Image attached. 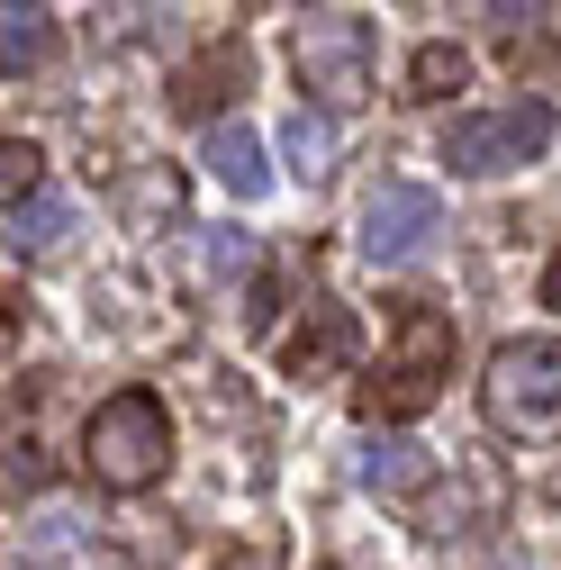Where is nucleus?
<instances>
[{
	"mask_svg": "<svg viewBox=\"0 0 561 570\" xmlns=\"http://www.w3.org/2000/svg\"><path fill=\"white\" fill-rule=\"evenodd\" d=\"M227 82L245 91V55H236V46H218V55H208V63H190V73H181V91H173V100H181V109H208V100H227Z\"/></svg>",
	"mask_w": 561,
	"mask_h": 570,
	"instance_id": "nucleus-14",
	"label": "nucleus"
},
{
	"mask_svg": "<svg viewBox=\"0 0 561 570\" xmlns=\"http://www.w3.org/2000/svg\"><path fill=\"white\" fill-rule=\"evenodd\" d=\"M435 190L426 181H381L372 199H363V254L372 263H416L426 254V236H435Z\"/></svg>",
	"mask_w": 561,
	"mask_h": 570,
	"instance_id": "nucleus-6",
	"label": "nucleus"
},
{
	"mask_svg": "<svg viewBox=\"0 0 561 570\" xmlns=\"http://www.w3.org/2000/svg\"><path fill=\"white\" fill-rule=\"evenodd\" d=\"M291 63H299V91L317 109L372 100V19H308L299 46H291Z\"/></svg>",
	"mask_w": 561,
	"mask_h": 570,
	"instance_id": "nucleus-5",
	"label": "nucleus"
},
{
	"mask_svg": "<svg viewBox=\"0 0 561 570\" xmlns=\"http://www.w3.org/2000/svg\"><path fill=\"white\" fill-rule=\"evenodd\" d=\"M37 181H46V155L37 146H0V190H10V208L37 199Z\"/></svg>",
	"mask_w": 561,
	"mask_h": 570,
	"instance_id": "nucleus-15",
	"label": "nucleus"
},
{
	"mask_svg": "<svg viewBox=\"0 0 561 570\" xmlns=\"http://www.w3.org/2000/svg\"><path fill=\"white\" fill-rule=\"evenodd\" d=\"M63 236H73V208H63V199H19L10 208V245L19 254H55Z\"/></svg>",
	"mask_w": 561,
	"mask_h": 570,
	"instance_id": "nucleus-12",
	"label": "nucleus"
},
{
	"mask_svg": "<svg viewBox=\"0 0 561 570\" xmlns=\"http://www.w3.org/2000/svg\"><path fill=\"white\" fill-rule=\"evenodd\" d=\"M46 55H55V19L37 10V0H10V10H0V63H10V82L37 73Z\"/></svg>",
	"mask_w": 561,
	"mask_h": 570,
	"instance_id": "nucleus-9",
	"label": "nucleus"
},
{
	"mask_svg": "<svg viewBox=\"0 0 561 570\" xmlns=\"http://www.w3.org/2000/svg\"><path fill=\"white\" fill-rule=\"evenodd\" d=\"M10 489H46V462H37V453H28V444H19V453H10Z\"/></svg>",
	"mask_w": 561,
	"mask_h": 570,
	"instance_id": "nucleus-17",
	"label": "nucleus"
},
{
	"mask_svg": "<svg viewBox=\"0 0 561 570\" xmlns=\"http://www.w3.org/2000/svg\"><path fill=\"white\" fill-rule=\"evenodd\" d=\"M82 462H91V480L118 489V498L155 489V480L173 471V416H164V399H155V390H118V399H100L91 425H82Z\"/></svg>",
	"mask_w": 561,
	"mask_h": 570,
	"instance_id": "nucleus-1",
	"label": "nucleus"
},
{
	"mask_svg": "<svg viewBox=\"0 0 561 570\" xmlns=\"http://www.w3.org/2000/svg\"><path fill=\"white\" fill-rule=\"evenodd\" d=\"M480 416L499 435H552L561 425V344L543 335H508L480 372Z\"/></svg>",
	"mask_w": 561,
	"mask_h": 570,
	"instance_id": "nucleus-2",
	"label": "nucleus"
},
{
	"mask_svg": "<svg viewBox=\"0 0 561 570\" xmlns=\"http://www.w3.org/2000/svg\"><path fill=\"white\" fill-rule=\"evenodd\" d=\"M552 10H561V0H489V19H499V28H534Z\"/></svg>",
	"mask_w": 561,
	"mask_h": 570,
	"instance_id": "nucleus-16",
	"label": "nucleus"
},
{
	"mask_svg": "<svg viewBox=\"0 0 561 570\" xmlns=\"http://www.w3.org/2000/svg\"><path fill=\"white\" fill-rule=\"evenodd\" d=\"M227 570H280V561H272V543H245V552H227Z\"/></svg>",
	"mask_w": 561,
	"mask_h": 570,
	"instance_id": "nucleus-18",
	"label": "nucleus"
},
{
	"mask_svg": "<svg viewBox=\"0 0 561 570\" xmlns=\"http://www.w3.org/2000/svg\"><path fill=\"white\" fill-rule=\"evenodd\" d=\"M363 480H372V489H390V498H407V489H426V480H435V462H426V444L381 435V444L363 453Z\"/></svg>",
	"mask_w": 561,
	"mask_h": 570,
	"instance_id": "nucleus-10",
	"label": "nucleus"
},
{
	"mask_svg": "<svg viewBox=\"0 0 561 570\" xmlns=\"http://www.w3.org/2000/svg\"><path fill=\"white\" fill-rule=\"evenodd\" d=\"M280 155H291V173H299V181H326V173H335V127L299 109L291 127H280Z\"/></svg>",
	"mask_w": 561,
	"mask_h": 570,
	"instance_id": "nucleus-13",
	"label": "nucleus"
},
{
	"mask_svg": "<svg viewBox=\"0 0 561 570\" xmlns=\"http://www.w3.org/2000/svg\"><path fill=\"white\" fill-rule=\"evenodd\" d=\"M462 82H471V55H462V46L435 37V46H416V55H407V100H453Z\"/></svg>",
	"mask_w": 561,
	"mask_h": 570,
	"instance_id": "nucleus-11",
	"label": "nucleus"
},
{
	"mask_svg": "<svg viewBox=\"0 0 561 570\" xmlns=\"http://www.w3.org/2000/svg\"><path fill=\"white\" fill-rule=\"evenodd\" d=\"M543 146H552V109H543V100H508V109H471V118H453L444 164H453L462 181H499V173L534 164Z\"/></svg>",
	"mask_w": 561,
	"mask_h": 570,
	"instance_id": "nucleus-4",
	"label": "nucleus"
},
{
	"mask_svg": "<svg viewBox=\"0 0 561 570\" xmlns=\"http://www.w3.org/2000/svg\"><path fill=\"white\" fill-rule=\"evenodd\" d=\"M208 173H218L236 199H263L272 190V164H263V136L236 118V127H208Z\"/></svg>",
	"mask_w": 561,
	"mask_h": 570,
	"instance_id": "nucleus-8",
	"label": "nucleus"
},
{
	"mask_svg": "<svg viewBox=\"0 0 561 570\" xmlns=\"http://www.w3.org/2000/svg\"><path fill=\"white\" fill-rule=\"evenodd\" d=\"M543 308H552V317H561V254H552V263H543Z\"/></svg>",
	"mask_w": 561,
	"mask_h": 570,
	"instance_id": "nucleus-19",
	"label": "nucleus"
},
{
	"mask_svg": "<svg viewBox=\"0 0 561 570\" xmlns=\"http://www.w3.org/2000/svg\"><path fill=\"white\" fill-rule=\"evenodd\" d=\"M444 381H453V317H444V308H398V326H390V372L363 390V407H372V416H416Z\"/></svg>",
	"mask_w": 561,
	"mask_h": 570,
	"instance_id": "nucleus-3",
	"label": "nucleus"
},
{
	"mask_svg": "<svg viewBox=\"0 0 561 570\" xmlns=\"http://www.w3.org/2000/svg\"><path fill=\"white\" fill-rule=\"evenodd\" d=\"M354 353H363L354 308H344V299H308V326L291 335V381H335Z\"/></svg>",
	"mask_w": 561,
	"mask_h": 570,
	"instance_id": "nucleus-7",
	"label": "nucleus"
}]
</instances>
